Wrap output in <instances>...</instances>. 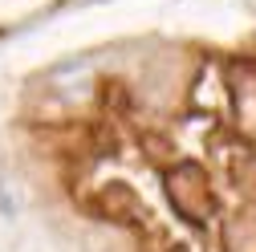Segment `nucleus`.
<instances>
[{
	"mask_svg": "<svg viewBox=\"0 0 256 252\" xmlns=\"http://www.w3.org/2000/svg\"><path fill=\"white\" fill-rule=\"evenodd\" d=\"M0 212H4V216L16 212V204H12V196H8V187H4V183H0Z\"/></svg>",
	"mask_w": 256,
	"mask_h": 252,
	"instance_id": "1",
	"label": "nucleus"
}]
</instances>
